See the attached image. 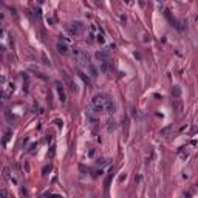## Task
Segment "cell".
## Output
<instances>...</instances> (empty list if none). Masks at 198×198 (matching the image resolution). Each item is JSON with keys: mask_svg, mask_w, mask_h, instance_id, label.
Listing matches in <instances>:
<instances>
[{"mask_svg": "<svg viewBox=\"0 0 198 198\" xmlns=\"http://www.w3.org/2000/svg\"><path fill=\"white\" fill-rule=\"evenodd\" d=\"M105 102H107V96H104V95H96L92 99V107H93L98 113H101V112H105Z\"/></svg>", "mask_w": 198, "mask_h": 198, "instance_id": "obj_1", "label": "cell"}, {"mask_svg": "<svg viewBox=\"0 0 198 198\" xmlns=\"http://www.w3.org/2000/svg\"><path fill=\"white\" fill-rule=\"evenodd\" d=\"M56 92L59 95V99H60V102L62 104H65L67 102V98H65V92H64V88H62V85L59 82H56Z\"/></svg>", "mask_w": 198, "mask_h": 198, "instance_id": "obj_2", "label": "cell"}, {"mask_svg": "<svg viewBox=\"0 0 198 198\" xmlns=\"http://www.w3.org/2000/svg\"><path fill=\"white\" fill-rule=\"evenodd\" d=\"M57 51L62 53V54H68V43L59 42V43H57Z\"/></svg>", "mask_w": 198, "mask_h": 198, "instance_id": "obj_3", "label": "cell"}]
</instances>
